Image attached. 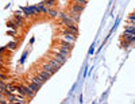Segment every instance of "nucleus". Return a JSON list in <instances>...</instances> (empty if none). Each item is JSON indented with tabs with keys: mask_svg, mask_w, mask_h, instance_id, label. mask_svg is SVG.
<instances>
[{
	"mask_svg": "<svg viewBox=\"0 0 135 104\" xmlns=\"http://www.w3.org/2000/svg\"><path fill=\"white\" fill-rule=\"evenodd\" d=\"M15 48H16V43H15V42H11V43H8V49H9V50H14Z\"/></svg>",
	"mask_w": 135,
	"mask_h": 104,
	"instance_id": "nucleus-15",
	"label": "nucleus"
},
{
	"mask_svg": "<svg viewBox=\"0 0 135 104\" xmlns=\"http://www.w3.org/2000/svg\"><path fill=\"white\" fill-rule=\"evenodd\" d=\"M58 48H60L61 50L66 51V53H69V51L72 50V45H70V43H68V42H61V45L58 46Z\"/></svg>",
	"mask_w": 135,
	"mask_h": 104,
	"instance_id": "nucleus-5",
	"label": "nucleus"
},
{
	"mask_svg": "<svg viewBox=\"0 0 135 104\" xmlns=\"http://www.w3.org/2000/svg\"><path fill=\"white\" fill-rule=\"evenodd\" d=\"M8 34H9V35H16L18 32H16V30H14V31H9Z\"/></svg>",
	"mask_w": 135,
	"mask_h": 104,
	"instance_id": "nucleus-18",
	"label": "nucleus"
},
{
	"mask_svg": "<svg viewBox=\"0 0 135 104\" xmlns=\"http://www.w3.org/2000/svg\"><path fill=\"white\" fill-rule=\"evenodd\" d=\"M43 70L45 72H47V73H50V74H54L55 72H57V70H55V69L50 65V64H46V65H43Z\"/></svg>",
	"mask_w": 135,
	"mask_h": 104,
	"instance_id": "nucleus-8",
	"label": "nucleus"
},
{
	"mask_svg": "<svg viewBox=\"0 0 135 104\" xmlns=\"http://www.w3.org/2000/svg\"><path fill=\"white\" fill-rule=\"evenodd\" d=\"M50 73H47V72H45V70H42V72H39V77L43 80V81H46L47 78H50Z\"/></svg>",
	"mask_w": 135,
	"mask_h": 104,
	"instance_id": "nucleus-11",
	"label": "nucleus"
},
{
	"mask_svg": "<svg viewBox=\"0 0 135 104\" xmlns=\"http://www.w3.org/2000/svg\"><path fill=\"white\" fill-rule=\"evenodd\" d=\"M49 64H50V65H51V66H53V68L55 69V70H58V69L61 68V65H62V64H60V62H58L57 60H54V58H53V60H51V61H50Z\"/></svg>",
	"mask_w": 135,
	"mask_h": 104,
	"instance_id": "nucleus-10",
	"label": "nucleus"
},
{
	"mask_svg": "<svg viewBox=\"0 0 135 104\" xmlns=\"http://www.w3.org/2000/svg\"><path fill=\"white\" fill-rule=\"evenodd\" d=\"M0 80H6V76H4V74H2V73H0Z\"/></svg>",
	"mask_w": 135,
	"mask_h": 104,
	"instance_id": "nucleus-19",
	"label": "nucleus"
},
{
	"mask_svg": "<svg viewBox=\"0 0 135 104\" xmlns=\"http://www.w3.org/2000/svg\"><path fill=\"white\" fill-rule=\"evenodd\" d=\"M123 39L130 42V43H132V42H135V34L131 32V31H128V30H126L124 34H123Z\"/></svg>",
	"mask_w": 135,
	"mask_h": 104,
	"instance_id": "nucleus-3",
	"label": "nucleus"
},
{
	"mask_svg": "<svg viewBox=\"0 0 135 104\" xmlns=\"http://www.w3.org/2000/svg\"><path fill=\"white\" fill-rule=\"evenodd\" d=\"M54 60H57L60 64H64V62L68 60V57H65V55H61V54H57V53H55V55H54Z\"/></svg>",
	"mask_w": 135,
	"mask_h": 104,
	"instance_id": "nucleus-9",
	"label": "nucleus"
},
{
	"mask_svg": "<svg viewBox=\"0 0 135 104\" xmlns=\"http://www.w3.org/2000/svg\"><path fill=\"white\" fill-rule=\"evenodd\" d=\"M51 18H58V12L57 11H54V10H49V12H47Z\"/></svg>",
	"mask_w": 135,
	"mask_h": 104,
	"instance_id": "nucleus-13",
	"label": "nucleus"
},
{
	"mask_svg": "<svg viewBox=\"0 0 135 104\" xmlns=\"http://www.w3.org/2000/svg\"><path fill=\"white\" fill-rule=\"evenodd\" d=\"M83 10H84V6L78 4V3H74V4L72 6V10H70V12H73V14H78V15H80V14L83 12Z\"/></svg>",
	"mask_w": 135,
	"mask_h": 104,
	"instance_id": "nucleus-4",
	"label": "nucleus"
},
{
	"mask_svg": "<svg viewBox=\"0 0 135 104\" xmlns=\"http://www.w3.org/2000/svg\"><path fill=\"white\" fill-rule=\"evenodd\" d=\"M54 3H55V0H45V2H43L45 6H53Z\"/></svg>",
	"mask_w": 135,
	"mask_h": 104,
	"instance_id": "nucleus-14",
	"label": "nucleus"
},
{
	"mask_svg": "<svg viewBox=\"0 0 135 104\" xmlns=\"http://www.w3.org/2000/svg\"><path fill=\"white\" fill-rule=\"evenodd\" d=\"M86 2H88V0H74V3H78V4H81V6H85Z\"/></svg>",
	"mask_w": 135,
	"mask_h": 104,
	"instance_id": "nucleus-16",
	"label": "nucleus"
},
{
	"mask_svg": "<svg viewBox=\"0 0 135 104\" xmlns=\"http://www.w3.org/2000/svg\"><path fill=\"white\" fill-rule=\"evenodd\" d=\"M28 87H30V88H31L32 91H35V92H37V91H38V89L41 88V87H39L38 84H35V83H31V81H30V84H28Z\"/></svg>",
	"mask_w": 135,
	"mask_h": 104,
	"instance_id": "nucleus-12",
	"label": "nucleus"
},
{
	"mask_svg": "<svg viewBox=\"0 0 135 104\" xmlns=\"http://www.w3.org/2000/svg\"><path fill=\"white\" fill-rule=\"evenodd\" d=\"M37 7H38L39 14H47V12H49V7H47V6H45L43 3H39Z\"/></svg>",
	"mask_w": 135,
	"mask_h": 104,
	"instance_id": "nucleus-6",
	"label": "nucleus"
},
{
	"mask_svg": "<svg viewBox=\"0 0 135 104\" xmlns=\"http://www.w3.org/2000/svg\"><path fill=\"white\" fill-rule=\"evenodd\" d=\"M18 93L25 96V97H34V95H35V91H32L28 85H19L18 87Z\"/></svg>",
	"mask_w": 135,
	"mask_h": 104,
	"instance_id": "nucleus-1",
	"label": "nucleus"
},
{
	"mask_svg": "<svg viewBox=\"0 0 135 104\" xmlns=\"http://www.w3.org/2000/svg\"><path fill=\"white\" fill-rule=\"evenodd\" d=\"M2 68H3V62H0V70H2Z\"/></svg>",
	"mask_w": 135,
	"mask_h": 104,
	"instance_id": "nucleus-20",
	"label": "nucleus"
},
{
	"mask_svg": "<svg viewBox=\"0 0 135 104\" xmlns=\"http://www.w3.org/2000/svg\"><path fill=\"white\" fill-rule=\"evenodd\" d=\"M130 20H131V22H132V23H135V12H134V14H131V15H130Z\"/></svg>",
	"mask_w": 135,
	"mask_h": 104,
	"instance_id": "nucleus-17",
	"label": "nucleus"
},
{
	"mask_svg": "<svg viewBox=\"0 0 135 104\" xmlns=\"http://www.w3.org/2000/svg\"><path fill=\"white\" fill-rule=\"evenodd\" d=\"M30 81H31V83H35V84H38L39 87H42V85H43V83H45V81H43V80H42L39 76H34V77H31V78H30Z\"/></svg>",
	"mask_w": 135,
	"mask_h": 104,
	"instance_id": "nucleus-7",
	"label": "nucleus"
},
{
	"mask_svg": "<svg viewBox=\"0 0 135 104\" xmlns=\"http://www.w3.org/2000/svg\"><path fill=\"white\" fill-rule=\"evenodd\" d=\"M76 38H77V37H73V35H69V34L62 32V35L60 37V41H61V42H68V43L73 45V43L76 42Z\"/></svg>",
	"mask_w": 135,
	"mask_h": 104,
	"instance_id": "nucleus-2",
	"label": "nucleus"
}]
</instances>
